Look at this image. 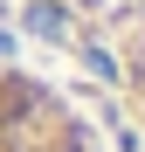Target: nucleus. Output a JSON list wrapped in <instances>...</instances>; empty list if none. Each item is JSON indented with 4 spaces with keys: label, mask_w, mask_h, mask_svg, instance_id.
Masks as SVG:
<instances>
[{
    "label": "nucleus",
    "mask_w": 145,
    "mask_h": 152,
    "mask_svg": "<svg viewBox=\"0 0 145 152\" xmlns=\"http://www.w3.org/2000/svg\"><path fill=\"white\" fill-rule=\"evenodd\" d=\"M0 152H97V138L42 90V76L0 56Z\"/></svg>",
    "instance_id": "1"
}]
</instances>
